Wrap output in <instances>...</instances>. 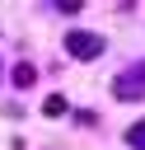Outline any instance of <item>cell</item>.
<instances>
[{"label": "cell", "instance_id": "cell-1", "mask_svg": "<svg viewBox=\"0 0 145 150\" xmlns=\"http://www.w3.org/2000/svg\"><path fill=\"white\" fill-rule=\"evenodd\" d=\"M112 94H117V98H140V94H145V61L131 66L126 75H117V80H112Z\"/></svg>", "mask_w": 145, "mask_h": 150}, {"label": "cell", "instance_id": "cell-2", "mask_svg": "<svg viewBox=\"0 0 145 150\" xmlns=\"http://www.w3.org/2000/svg\"><path fill=\"white\" fill-rule=\"evenodd\" d=\"M65 52H70V56H98V52H103V38H94V33H70V38H65Z\"/></svg>", "mask_w": 145, "mask_h": 150}, {"label": "cell", "instance_id": "cell-3", "mask_svg": "<svg viewBox=\"0 0 145 150\" xmlns=\"http://www.w3.org/2000/svg\"><path fill=\"white\" fill-rule=\"evenodd\" d=\"M126 141H131V145H136V150H145V122H136V127H131V131H126Z\"/></svg>", "mask_w": 145, "mask_h": 150}, {"label": "cell", "instance_id": "cell-4", "mask_svg": "<svg viewBox=\"0 0 145 150\" xmlns=\"http://www.w3.org/2000/svg\"><path fill=\"white\" fill-rule=\"evenodd\" d=\"M33 80H37L33 66H19V70H14V84H33Z\"/></svg>", "mask_w": 145, "mask_h": 150}, {"label": "cell", "instance_id": "cell-5", "mask_svg": "<svg viewBox=\"0 0 145 150\" xmlns=\"http://www.w3.org/2000/svg\"><path fill=\"white\" fill-rule=\"evenodd\" d=\"M47 112H51V117H56V112H65V98H61V94H51V98H47Z\"/></svg>", "mask_w": 145, "mask_h": 150}]
</instances>
